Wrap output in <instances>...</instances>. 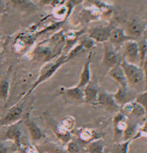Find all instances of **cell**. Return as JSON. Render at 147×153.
I'll use <instances>...</instances> for the list:
<instances>
[{"instance_id":"14","label":"cell","mask_w":147,"mask_h":153,"mask_svg":"<svg viewBox=\"0 0 147 153\" xmlns=\"http://www.w3.org/2000/svg\"><path fill=\"white\" fill-rule=\"evenodd\" d=\"M84 92V100H86L88 102L93 103L97 102L98 99V91L96 87L91 85V83L88 84L85 87L83 90Z\"/></svg>"},{"instance_id":"9","label":"cell","mask_w":147,"mask_h":153,"mask_svg":"<svg viewBox=\"0 0 147 153\" xmlns=\"http://www.w3.org/2000/svg\"><path fill=\"white\" fill-rule=\"evenodd\" d=\"M131 38L125 34L124 31L121 28H115L111 30L108 42L115 47L120 46L126 42L131 40Z\"/></svg>"},{"instance_id":"28","label":"cell","mask_w":147,"mask_h":153,"mask_svg":"<svg viewBox=\"0 0 147 153\" xmlns=\"http://www.w3.org/2000/svg\"><path fill=\"white\" fill-rule=\"evenodd\" d=\"M2 1H0V9H1V6H2Z\"/></svg>"},{"instance_id":"10","label":"cell","mask_w":147,"mask_h":153,"mask_svg":"<svg viewBox=\"0 0 147 153\" xmlns=\"http://www.w3.org/2000/svg\"><path fill=\"white\" fill-rule=\"evenodd\" d=\"M22 113V108L21 107L14 106L8 111L4 117L0 120V125H10L16 123L20 119Z\"/></svg>"},{"instance_id":"7","label":"cell","mask_w":147,"mask_h":153,"mask_svg":"<svg viewBox=\"0 0 147 153\" xmlns=\"http://www.w3.org/2000/svg\"><path fill=\"white\" fill-rule=\"evenodd\" d=\"M146 30L145 22L140 18H134L128 23V32L132 37H141Z\"/></svg>"},{"instance_id":"22","label":"cell","mask_w":147,"mask_h":153,"mask_svg":"<svg viewBox=\"0 0 147 153\" xmlns=\"http://www.w3.org/2000/svg\"><path fill=\"white\" fill-rule=\"evenodd\" d=\"M94 44V40L91 39V38H88V39H86L85 40H83V42L81 43V46L82 47V48H91L92 47V46Z\"/></svg>"},{"instance_id":"26","label":"cell","mask_w":147,"mask_h":153,"mask_svg":"<svg viewBox=\"0 0 147 153\" xmlns=\"http://www.w3.org/2000/svg\"><path fill=\"white\" fill-rule=\"evenodd\" d=\"M142 130V132H145V133L147 134V123L145 124L144 127H143L142 130Z\"/></svg>"},{"instance_id":"20","label":"cell","mask_w":147,"mask_h":153,"mask_svg":"<svg viewBox=\"0 0 147 153\" xmlns=\"http://www.w3.org/2000/svg\"><path fill=\"white\" fill-rule=\"evenodd\" d=\"M90 153H103V145L100 141L92 143L88 147Z\"/></svg>"},{"instance_id":"6","label":"cell","mask_w":147,"mask_h":153,"mask_svg":"<svg viewBox=\"0 0 147 153\" xmlns=\"http://www.w3.org/2000/svg\"><path fill=\"white\" fill-rule=\"evenodd\" d=\"M112 30L113 29L109 27H99L92 29L89 32V37L94 41L102 42L104 43L108 41Z\"/></svg>"},{"instance_id":"8","label":"cell","mask_w":147,"mask_h":153,"mask_svg":"<svg viewBox=\"0 0 147 153\" xmlns=\"http://www.w3.org/2000/svg\"><path fill=\"white\" fill-rule=\"evenodd\" d=\"M113 95L117 105H121V106H124V105L131 102L132 100L136 99V97L134 95L131 91L128 90V87L124 88V87H119L116 94Z\"/></svg>"},{"instance_id":"18","label":"cell","mask_w":147,"mask_h":153,"mask_svg":"<svg viewBox=\"0 0 147 153\" xmlns=\"http://www.w3.org/2000/svg\"><path fill=\"white\" fill-rule=\"evenodd\" d=\"M138 46H139V56H140V66H142L147 55V40L145 38L141 39L138 43Z\"/></svg>"},{"instance_id":"25","label":"cell","mask_w":147,"mask_h":153,"mask_svg":"<svg viewBox=\"0 0 147 153\" xmlns=\"http://www.w3.org/2000/svg\"><path fill=\"white\" fill-rule=\"evenodd\" d=\"M7 147L3 145L2 143H0V153H7Z\"/></svg>"},{"instance_id":"1","label":"cell","mask_w":147,"mask_h":153,"mask_svg":"<svg viewBox=\"0 0 147 153\" xmlns=\"http://www.w3.org/2000/svg\"><path fill=\"white\" fill-rule=\"evenodd\" d=\"M121 66L124 70L128 85L130 84V85L136 90L142 88L146 89L145 76L144 71L141 67H139L138 65L128 63L124 60L121 61Z\"/></svg>"},{"instance_id":"13","label":"cell","mask_w":147,"mask_h":153,"mask_svg":"<svg viewBox=\"0 0 147 153\" xmlns=\"http://www.w3.org/2000/svg\"><path fill=\"white\" fill-rule=\"evenodd\" d=\"M91 55L90 54L88 57L87 62L84 65L83 69L80 74V80L79 82L78 87L79 88L82 89L85 87L86 85H88L90 83V79H91V70H90V63H91Z\"/></svg>"},{"instance_id":"12","label":"cell","mask_w":147,"mask_h":153,"mask_svg":"<svg viewBox=\"0 0 147 153\" xmlns=\"http://www.w3.org/2000/svg\"><path fill=\"white\" fill-rule=\"evenodd\" d=\"M124 111L126 114L135 117H141L144 115L145 109L136 102H131L124 105Z\"/></svg>"},{"instance_id":"16","label":"cell","mask_w":147,"mask_h":153,"mask_svg":"<svg viewBox=\"0 0 147 153\" xmlns=\"http://www.w3.org/2000/svg\"><path fill=\"white\" fill-rule=\"evenodd\" d=\"M21 131L19 127L15 126V125H12L6 132V138L7 139L13 140L15 144L19 146L20 137H21Z\"/></svg>"},{"instance_id":"5","label":"cell","mask_w":147,"mask_h":153,"mask_svg":"<svg viewBox=\"0 0 147 153\" xmlns=\"http://www.w3.org/2000/svg\"><path fill=\"white\" fill-rule=\"evenodd\" d=\"M67 60H68L67 58H66L65 57H60V59H59L58 61L56 62H55L54 64H52V65H51L49 67L46 68L45 70V72L40 75L39 79L37 80V81L35 82V83H34V85H33V87L31 88V90L29 91L28 94L30 93V92H32V91L34 90V89L35 88V87L38 86V85H40L42 82H43L44 80L48 79L49 77H50V76H52L53 74H54V72H56V71L58 70L59 67H60V65H62L63 63H65Z\"/></svg>"},{"instance_id":"19","label":"cell","mask_w":147,"mask_h":153,"mask_svg":"<svg viewBox=\"0 0 147 153\" xmlns=\"http://www.w3.org/2000/svg\"><path fill=\"white\" fill-rule=\"evenodd\" d=\"M10 92V84L7 80H2L0 82V99L4 102L8 100Z\"/></svg>"},{"instance_id":"4","label":"cell","mask_w":147,"mask_h":153,"mask_svg":"<svg viewBox=\"0 0 147 153\" xmlns=\"http://www.w3.org/2000/svg\"><path fill=\"white\" fill-rule=\"evenodd\" d=\"M97 102L103 108L111 112H118L120 109L119 105L116 102L113 94L108 93L106 91H99Z\"/></svg>"},{"instance_id":"11","label":"cell","mask_w":147,"mask_h":153,"mask_svg":"<svg viewBox=\"0 0 147 153\" xmlns=\"http://www.w3.org/2000/svg\"><path fill=\"white\" fill-rule=\"evenodd\" d=\"M108 74L111 78L116 80L119 84L120 87H124V88L128 87V85L127 79H126L124 70H123V68L121 66V63L112 67L111 69H110Z\"/></svg>"},{"instance_id":"15","label":"cell","mask_w":147,"mask_h":153,"mask_svg":"<svg viewBox=\"0 0 147 153\" xmlns=\"http://www.w3.org/2000/svg\"><path fill=\"white\" fill-rule=\"evenodd\" d=\"M25 123V125H27V128H28L29 134H30L31 137H32V140H39L43 137L41 130L38 127V125L34 123V121H32L29 118H27Z\"/></svg>"},{"instance_id":"23","label":"cell","mask_w":147,"mask_h":153,"mask_svg":"<svg viewBox=\"0 0 147 153\" xmlns=\"http://www.w3.org/2000/svg\"><path fill=\"white\" fill-rule=\"evenodd\" d=\"M128 144H129V141L119 145L117 148V153H127Z\"/></svg>"},{"instance_id":"2","label":"cell","mask_w":147,"mask_h":153,"mask_svg":"<svg viewBox=\"0 0 147 153\" xmlns=\"http://www.w3.org/2000/svg\"><path fill=\"white\" fill-rule=\"evenodd\" d=\"M124 61L128 63L136 65H137L139 62L140 64L139 46L136 42L131 39L124 43Z\"/></svg>"},{"instance_id":"21","label":"cell","mask_w":147,"mask_h":153,"mask_svg":"<svg viewBox=\"0 0 147 153\" xmlns=\"http://www.w3.org/2000/svg\"><path fill=\"white\" fill-rule=\"evenodd\" d=\"M135 102L144 107L146 110L147 109V91L136 97Z\"/></svg>"},{"instance_id":"3","label":"cell","mask_w":147,"mask_h":153,"mask_svg":"<svg viewBox=\"0 0 147 153\" xmlns=\"http://www.w3.org/2000/svg\"><path fill=\"white\" fill-rule=\"evenodd\" d=\"M121 57L118 54L116 49L109 42H104V56L103 62L106 67L111 69L121 62Z\"/></svg>"},{"instance_id":"17","label":"cell","mask_w":147,"mask_h":153,"mask_svg":"<svg viewBox=\"0 0 147 153\" xmlns=\"http://www.w3.org/2000/svg\"><path fill=\"white\" fill-rule=\"evenodd\" d=\"M65 93L71 99L75 100H84V92L81 88L78 87H73V88L66 89Z\"/></svg>"},{"instance_id":"24","label":"cell","mask_w":147,"mask_h":153,"mask_svg":"<svg viewBox=\"0 0 147 153\" xmlns=\"http://www.w3.org/2000/svg\"><path fill=\"white\" fill-rule=\"evenodd\" d=\"M79 150V147L75 143H70L68 145V151L70 153H76Z\"/></svg>"},{"instance_id":"27","label":"cell","mask_w":147,"mask_h":153,"mask_svg":"<svg viewBox=\"0 0 147 153\" xmlns=\"http://www.w3.org/2000/svg\"><path fill=\"white\" fill-rule=\"evenodd\" d=\"M144 34L145 37H146V38H145V39H146L147 40V28H146V30H145Z\"/></svg>"}]
</instances>
